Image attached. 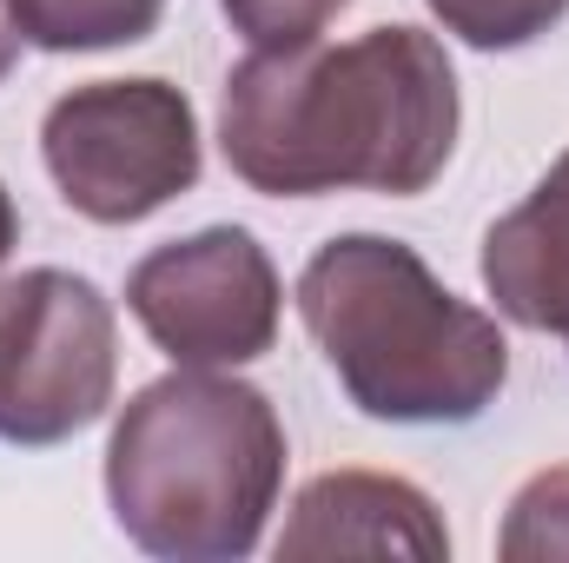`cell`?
Instances as JSON below:
<instances>
[{"instance_id":"8fae6325","label":"cell","mask_w":569,"mask_h":563,"mask_svg":"<svg viewBox=\"0 0 569 563\" xmlns=\"http://www.w3.org/2000/svg\"><path fill=\"white\" fill-rule=\"evenodd\" d=\"M430 13L463 47L503 53V47H530L537 33H550L569 13V0H430Z\"/></svg>"},{"instance_id":"30bf717a","label":"cell","mask_w":569,"mask_h":563,"mask_svg":"<svg viewBox=\"0 0 569 563\" xmlns=\"http://www.w3.org/2000/svg\"><path fill=\"white\" fill-rule=\"evenodd\" d=\"M497 551H503V563H569V464L517 491Z\"/></svg>"},{"instance_id":"5b68a950","label":"cell","mask_w":569,"mask_h":563,"mask_svg":"<svg viewBox=\"0 0 569 563\" xmlns=\"http://www.w3.org/2000/svg\"><path fill=\"white\" fill-rule=\"evenodd\" d=\"M120 325L100 285L60 266L0 279V444H67L113 405Z\"/></svg>"},{"instance_id":"7c38bea8","label":"cell","mask_w":569,"mask_h":563,"mask_svg":"<svg viewBox=\"0 0 569 563\" xmlns=\"http://www.w3.org/2000/svg\"><path fill=\"white\" fill-rule=\"evenodd\" d=\"M232 33H246L252 47H305L318 40L351 0H219Z\"/></svg>"},{"instance_id":"277c9868","label":"cell","mask_w":569,"mask_h":563,"mask_svg":"<svg viewBox=\"0 0 569 563\" xmlns=\"http://www.w3.org/2000/svg\"><path fill=\"white\" fill-rule=\"evenodd\" d=\"M40 159L93 226H133L199 186V120L166 80H93L47 107Z\"/></svg>"},{"instance_id":"9c48e42d","label":"cell","mask_w":569,"mask_h":563,"mask_svg":"<svg viewBox=\"0 0 569 563\" xmlns=\"http://www.w3.org/2000/svg\"><path fill=\"white\" fill-rule=\"evenodd\" d=\"M166 0H13L20 40L40 53H100V47H133L159 27Z\"/></svg>"},{"instance_id":"52a82bcc","label":"cell","mask_w":569,"mask_h":563,"mask_svg":"<svg viewBox=\"0 0 569 563\" xmlns=\"http://www.w3.org/2000/svg\"><path fill=\"white\" fill-rule=\"evenodd\" d=\"M279 557H411L443 563L450 531L418 484L378 477V471H325L298 491Z\"/></svg>"},{"instance_id":"8992f818","label":"cell","mask_w":569,"mask_h":563,"mask_svg":"<svg viewBox=\"0 0 569 563\" xmlns=\"http://www.w3.org/2000/svg\"><path fill=\"white\" fill-rule=\"evenodd\" d=\"M279 273L246 226H206L146 253L127 279V312L146 338L192 372L252 365L279 338Z\"/></svg>"},{"instance_id":"7a4b0ae2","label":"cell","mask_w":569,"mask_h":563,"mask_svg":"<svg viewBox=\"0 0 569 563\" xmlns=\"http://www.w3.org/2000/svg\"><path fill=\"white\" fill-rule=\"evenodd\" d=\"M298 318L365 418L470 424L510 378L497 318L443 292L411 246L378 233H345L311 253Z\"/></svg>"},{"instance_id":"5bb4252c","label":"cell","mask_w":569,"mask_h":563,"mask_svg":"<svg viewBox=\"0 0 569 563\" xmlns=\"http://www.w3.org/2000/svg\"><path fill=\"white\" fill-rule=\"evenodd\" d=\"M13 239H20V219H13V199H7V186H0V266H7Z\"/></svg>"},{"instance_id":"3957f363","label":"cell","mask_w":569,"mask_h":563,"mask_svg":"<svg viewBox=\"0 0 569 563\" xmlns=\"http://www.w3.org/2000/svg\"><path fill=\"white\" fill-rule=\"evenodd\" d=\"M284 484V424L259 385L179 365L107 437L113 524L172 563L252 557Z\"/></svg>"},{"instance_id":"ba28073f","label":"cell","mask_w":569,"mask_h":563,"mask_svg":"<svg viewBox=\"0 0 569 563\" xmlns=\"http://www.w3.org/2000/svg\"><path fill=\"white\" fill-rule=\"evenodd\" d=\"M483 285L503 318L569 345V152L483 239Z\"/></svg>"},{"instance_id":"4fadbf2b","label":"cell","mask_w":569,"mask_h":563,"mask_svg":"<svg viewBox=\"0 0 569 563\" xmlns=\"http://www.w3.org/2000/svg\"><path fill=\"white\" fill-rule=\"evenodd\" d=\"M20 60V20H13V0H0V80L13 73Z\"/></svg>"},{"instance_id":"6da1fadb","label":"cell","mask_w":569,"mask_h":563,"mask_svg":"<svg viewBox=\"0 0 569 563\" xmlns=\"http://www.w3.org/2000/svg\"><path fill=\"white\" fill-rule=\"evenodd\" d=\"M226 166L272 199H411L457 146V73L425 27H371L345 47H259L219 107Z\"/></svg>"}]
</instances>
